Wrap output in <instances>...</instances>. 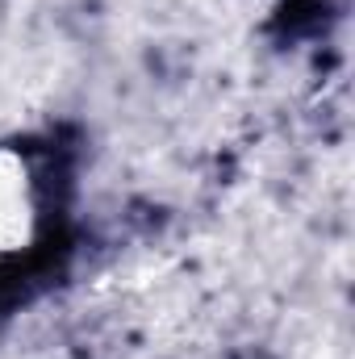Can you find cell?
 Returning a JSON list of instances; mask_svg holds the SVG:
<instances>
[]
</instances>
